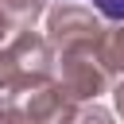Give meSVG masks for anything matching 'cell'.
Instances as JSON below:
<instances>
[{"label":"cell","mask_w":124,"mask_h":124,"mask_svg":"<svg viewBox=\"0 0 124 124\" xmlns=\"http://www.w3.org/2000/svg\"><path fill=\"white\" fill-rule=\"evenodd\" d=\"M46 39L54 43V50H70V46H101L105 27L101 19L81 8V4H58L46 12Z\"/></svg>","instance_id":"obj_3"},{"label":"cell","mask_w":124,"mask_h":124,"mask_svg":"<svg viewBox=\"0 0 124 124\" xmlns=\"http://www.w3.org/2000/svg\"><path fill=\"white\" fill-rule=\"evenodd\" d=\"M54 78L66 85V93L74 101H97L101 93H108L112 85V70L105 66L97 46H70L58 50L54 58Z\"/></svg>","instance_id":"obj_2"},{"label":"cell","mask_w":124,"mask_h":124,"mask_svg":"<svg viewBox=\"0 0 124 124\" xmlns=\"http://www.w3.org/2000/svg\"><path fill=\"white\" fill-rule=\"evenodd\" d=\"M46 81H54V43L46 35H35L27 27L8 46H0V89L4 93H31Z\"/></svg>","instance_id":"obj_1"},{"label":"cell","mask_w":124,"mask_h":124,"mask_svg":"<svg viewBox=\"0 0 124 124\" xmlns=\"http://www.w3.org/2000/svg\"><path fill=\"white\" fill-rule=\"evenodd\" d=\"M70 124H112V116H108V108H101L97 101H78Z\"/></svg>","instance_id":"obj_7"},{"label":"cell","mask_w":124,"mask_h":124,"mask_svg":"<svg viewBox=\"0 0 124 124\" xmlns=\"http://www.w3.org/2000/svg\"><path fill=\"white\" fill-rule=\"evenodd\" d=\"M0 124H31L27 108H19L12 101V93H4V89H0Z\"/></svg>","instance_id":"obj_8"},{"label":"cell","mask_w":124,"mask_h":124,"mask_svg":"<svg viewBox=\"0 0 124 124\" xmlns=\"http://www.w3.org/2000/svg\"><path fill=\"white\" fill-rule=\"evenodd\" d=\"M93 8L101 12V16H108V19H124V0H93Z\"/></svg>","instance_id":"obj_9"},{"label":"cell","mask_w":124,"mask_h":124,"mask_svg":"<svg viewBox=\"0 0 124 124\" xmlns=\"http://www.w3.org/2000/svg\"><path fill=\"white\" fill-rule=\"evenodd\" d=\"M4 31H12V27H8V19H4V12H0V39H4Z\"/></svg>","instance_id":"obj_11"},{"label":"cell","mask_w":124,"mask_h":124,"mask_svg":"<svg viewBox=\"0 0 124 124\" xmlns=\"http://www.w3.org/2000/svg\"><path fill=\"white\" fill-rule=\"evenodd\" d=\"M27 116H31V124H70V116H74V108H78V101L66 93V85L54 78V81H46V85H39V89H31V97H27Z\"/></svg>","instance_id":"obj_4"},{"label":"cell","mask_w":124,"mask_h":124,"mask_svg":"<svg viewBox=\"0 0 124 124\" xmlns=\"http://www.w3.org/2000/svg\"><path fill=\"white\" fill-rule=\"evenodd\" d=\"M101 58L112 74H124V19L116 27H105V39H101Z\"/></svg>","instance_id":"obj_6"},{"label":"cell","mask_w":124,"mask_h":124,"mask_svg":"<svg viewBox=\"0 0 124 124\" xmlns=\"http://www.w3.org/2000/svg\"><path fill=\"white\" fill-rule=\"evenodd\" d=\"M112 101H116V112L124 116V74H120V81L112 85Z\"/></svg>","instance_id":"obj_10"},{"label":"cell","mask_w":124,"mask_h":124,"mask_svg":"<svg viewBox=\"0 0 124 124\" xmlns=\"http://www.w3.org/2000/svg\"><path fill=\"white\" fill-rule=\"evenodd\" d=\"M0 12H4V19H8L12 31H27L46 12V4L43 0H0Z\"/></svg>","instance_id":"obj_5"}]
</instances>
